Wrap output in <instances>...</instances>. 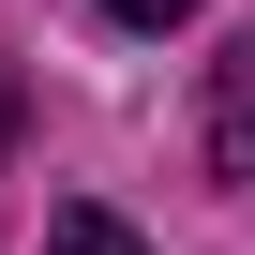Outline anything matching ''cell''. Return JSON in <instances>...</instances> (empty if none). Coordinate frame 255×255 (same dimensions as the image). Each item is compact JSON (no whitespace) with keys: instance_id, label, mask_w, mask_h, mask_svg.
I'll return each instance as SVG.
<instances>
[{"instance_id":"6da1fadb","label":"cell","mask_w":255,"mask_h":255,"mask_svg":"<svg viewBox=\"0 0 255 255\" xmlns=\"http://www.w3.org/2000/svg\"><path fill=\"white\" fill-rule=\"evenodd\" d=\"M45 255H150V240H135V225H120V210H90V195H75V210L45 225Z\"/></svg>"},{"instance_id":"7a4b0ae2","label":"cell","mask_w":255,"mask_h":255,"mask_svg":"<svg viewBox=\"0 0 255 255\" xmlns=\"http://www.w3.org/2000/svg\"><path fill=\"white\" fill-rule=\"evenodd\" d=\"M105 15H120V30H180L195 0H105Z\"/></svg>"},{"instance_id":"3957f363","label":"cell","mask_w":255,"mask_h":255,"mask_svg":"<svg viewBox=\"0 0 255 255\" xmlns=\"http://www.w3.org/2000/svg\"><path fill=\"white\" fill-rule=\"evenodd\" d=\"M0 150H15V60H0Z\"/></svg>"},{"instance_id":"277c9868","label":"cell","mask_w":255,"mask_h":255,"mask_svg":"<svg viewBox=\"0 0 255 255\" xmlns=\"http://www.w3.org/2000/svg\"><path fill=\"white\" fill-rule=\"evenodd\" d=\"M240 150H255V135H240Z\"/></svg>"}]
</instances>
